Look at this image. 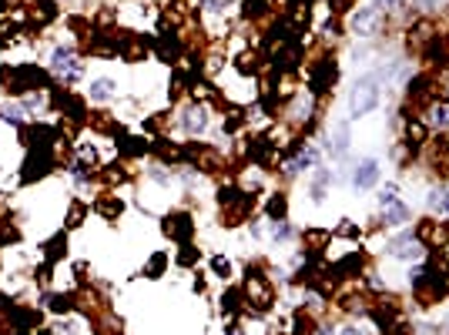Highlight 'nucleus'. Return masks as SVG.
Here are the masks:
<instances>
[{"label": "nucleus", "mask_w": 449, "mask_h": 335, "mask_svg": "<svg viewBox=\"0 0 449 335\" xmlns=\"http://www.w3.org/2000/svg\"><path fill=\"white\" fill-rule=\"evenodd\" d=\"M48 302V309L50 312H57V315H67V312H74V292H54V295H48L44 299Z\"/></svg>", "instance_id": "obj_28"}, {"label": "nucleus", "mask_w": 449, "mask_h": 335, "mask_svg": "<svg viewBox=\"0 0 449 335\" xmlns=\"http://www.w3.org/2000/svg\"><path fill=\"white\" fill-rule=\"evenodd\" d=\"M328 148H332L335 158H342L349 151V125H339V128H335V141H328Z\"/></svg>", "instance_id": "obj_32"}, {"label": "nucleus", "mask_w": 449, "mask_h": 335, "mask_svg": "<svg viewBox=\"0 0 449 335\" xmlns=\"http://www.w3.org/2000/svg\"><path fill=\"white\" fill-rule=\"evenodd\" d=\"M269 14V0H242V21H258Z\"/></svg>", "instance_id": "obj_31"}, {"label": "nucleus", "mask_w": 449, "mask_h": 335, "mask_svg": "<svg viewBox=\"0 0 449 335\" xmlns=\"http://www.w3.org/2000/svg\"><path fill=\"white\" fill-rule=\"evenodd\" d=\"M362 268H366V252H349L332 265V275H335V282H349L362 275Z\"/></svg>", "instance_id": "obj_12"}, {"label": "nucleus", "mask_w": 449, "mask_h": 335, "mask_svg": "<svg viewBox=\"0 0 449 335\" xmlns=\"http://www.w3.org/2000/svg\"><path fill=\"white\" fill-rule=\"evenodd\" d=\"M84 215H87V205L84 202H71V208H67V228H81Z\"/></svg>", "instance_id": "obj_38"}, {"label": "nucleus", "mask_w": 449, "mask_h": 335, "mask_svg": "<svg viewBox=\"0 0 449 335\" xmlns=\"http://www.w3.org/2000/svg\"><path fill=\"white\" fill-rule=\"evenodd\" d=\"M393 202H399V188H396V184H386V188L379 191V205L386 208V205H393Z\"/></svg>", "instance_id": "obj_42"}, {"label": "nucleus", "mask_w": 449, "mask_h": 335, "mask_svg": "<svg viewBox=\"0 0 449 335\" xmlns=\"http://www.w3.org/2000/svg\"><path fill=\"white\" fill-rule=\"evenodd\" d=\"M148 178L158 181V184H171V175L165 171V164H154V168H148Z\"/></svg>", "instance_id": "obj_44"}, {"label": "nucleus", "mask_w": 449, "mask_h": 335, "mask_svg": "<svg viewBox=\"0 0 449 335\" xmlns=\"http://www.w3.org/2000/svg\"><path fill=\"white\" fill-rule=\"evenodd\" d=\"M375 181H379V161H375V158H362V161L355 164L352 184H355L359 191H366V188H373Z\"/></svg>", "instance_id": "obj_15"}, {"label": "nucleus", "mask_w": 449, "mask_h": 335, "mask_svg": "<svg viewBox=\"0 0 449 335\" xmlns=\"http://www.w3.org/2000/svg\"><path fill=\"white\" fill-rule=\"evenodd\" d=\"M339 238H359V235H362V228H359V225H355V221H342V225H339Z\"/></svg>", "instance_id": "obj_45"}, {"label": "nucleus", "mask_w": 449, "mask_h": 335, "mask_svg": "<svg viewBox=\"0 0 449 335\" xmlns=\"http://www.w3.org/2000/svg\"><path fill=\"white\" fill-rule=\"evenodd\" d=\"M235 71H238L242 78H251V74L258 71V64H255V54H242V57H235Z\"/></svg>", "instance_id": "obj_40"}, {"label": "nucleus", "mask_w": 449, "mask_h": 335, "mask_svg": "<svg viewBox=\"0 0 449 335\" xmlns=\"http://www.w3.org/2000/svg\"><path fill=\"white\" fill-rule=\"evenodd\" d=\"M409 208L402 205V202H393V205L382 208V225H389V228H399V225H406L409 221Z\"/></svg>", "instance_id": "obj_24"}, {"label": "nucleus", "mask_w": 449, "mask_h": 335, "mask_svg": "<svg viewBox=\"0 0 449 335\" xmlns=\"http://www.w3.org/2000/svg\"><path fill=\"white\" fill-rule=\"evenodd\" d=\"M349 30L359 34V37H373V34L382 30V14H379L375 7H359L349 17Z\"/></svg>", "instance_id": "obj_11"}, {"label": "nucleus", "mask_w": 449, "mask_h": 335, "mask_svg": "<svg viewBox=\"0 0 449 335\" xmlns=\"http://www.w3.org/2000/svg\"><path fill=\"white\" fill-rule=\"evenodd\" d=\"M335 80H339V61H335L332 54H322V57L312 64V71H309V87H312V94H315V98L328 94V87H335Z\"/></svg>", "instance_id": "obj_3"}, {"label": "nucleus", "mask_w": 449, "mask_h": 335, "mask_svg": "<svg viewBox=\"0 0 449 335\" xmlns=\"http://www.w3.org/2000/svg\"><path fill=\"white\" fill-rule=\"evenodd\" d=\"M81 161H84V164H98V151H94L91 144H81Z\"/></svg>", "instance_id": "obj_48"}, {"label": "nucleus", "mask_w": 449, "mask_h": 335, "mask_svg": "<svg viewBox=\"0 0 449 335\" xmlns=\"http://www.w3.org/2000/svg\"><path fill=\"white\" fill-rule=\"evenodd\" d=\"M198 258H201V252L198 248H195V245H181V252H178V265H181V268H195V265H198Z\"/></svg>", "instance_id": "obj_36"}, {"label": "nucleus", "mask_w": 449, "mask_h": 335, "mask_svg": "<svg viewBox=\"0 0 449 335\" xmlns=\"http://www.w3.org/2000/svg\"><path fill=\"white\" fill-rule=\"evenodd\" d=\"M211 268H215V275H218V279H228V275H231V261H228V258H222V255L211 258Z\"/></svg>", "instance_id": "obj_43"}, {"label": "nucleus", "mask_w": 449, "mask_h": 335, "mask_svg": "<svg viewBox=\"0 0 449 335\" xmlns=\"http://www.w3.org/2000/svg\"><path fill=\"white\" fill-rule=\"evenodd\" d=\"M94 211H98L101 218L114 221V218H121V211H125V202H121L118 195H98V202H94Z\"/></svg>", "instance_id": "obj_20"}, {"label": "nucleus", "mask_w": 449, "mask_h": 335, "mask_svg": "<svg viewBox=\"0 0 449 335\" xmlns=\"http://www.w3.org/2000/svg\"><path fill=\"white\" fill-rule=\"evenodd\" d=\"M443 195H446V191L432 188V191H429V198H426V205H429V208H443Z\"/></svg>", "instance_id": "obj_50"}, {"label": "nucleus", "mask_w": 449, "mask_h": 335, "mask_svg": "<svg viewBox=\"0 0 449 335\" xmlns=\"http://www.w3.org/2000/svg\"><path fill=\"white\" fill-rule=\"evenodd\" d=\"M272 238L275 241H289V238H292V225H289V218H285V221H272Z\"/></svg>", "instance_id": "obj_41"}, {"label": "nucleus", "mask_w": 449, "mask_h": 335, "mask_svg": "<svg viewBox=\"0 0 449 335\" xmlns=\"http://www.w3.org/2000/svg\"><path fill=\"white\" fill-rule=\"evenodd\" d=\"M54 164H57V158H54V151H50V148H27L21 181H24V184H34V181L48 178L50 171H54Z\"/></svg>", "instance_id": "obj_4"}, {"label": "nucleus", "mask_w": 449, "mask_h": 335, "mask_svg": "<svg viewBox=\"0 0 449 335\" xmlns=\"http://www.w3.org/2000/svg\"><path fill=\"white\" fill-rule=\"evenodd\" d=\"M98 178L104 181V184H125V181H131V171H127L125 164H118V161H114V164H107V168L101 171Z\"/></svg>", "instance_id": "obj_30"}, {"label": "nucleus", "mask_w": 449, "mask_h": 335, "mask_svg": "<svg viewBox=\"0 0 449 335\" xmlns=\"http://www.w3.org/2000/svg\"><path fill=\"white\" fill-rule=\"evenodd\" d=\"M0 118H3L7 125H14V128H24V107H17V104L0 107Z\"/></svg>", "instance_id": "obj_37"}, {"label": "nucleus", "mask_w": 449, "mask_h": 335, "mask_svg": "<svg viewBox=\"0 0 449 335\" xmlns=\"http://www.w3.org/2000/svg\"><path fill=\"white\" fill-rule=\"evenodd\" d=\"M114 91H118V84H114L111 78H98V80H91L87 98H91V101H111V98H114Z\"/></svg>", "instance_id": "obj_27"}, {"label": "nucleus", "mask_w": 449, "mask_h": 335, "mask_svg": "<svg viewBox=\"0 0 449 335\" xmlns=\"http://www.w3.org/2000/svg\"><path fill=\"white\" fill-rule=\"evenodd\" d=\"M265 211H269L272 221H285V218H289V195H285V191H275L272 198H269V205H265Z\"/></svg>", "instance_id": "obj_29"}, {"label": "nucleus", "mask_w": 449, "mask_h": 335, "mask_svg": "<svg viewBox=\"0 0 449 335\" xmlns=\"http://www.w3.org/2000/svg\"><path fill=\"white\" fill-rule=\"evenodd\" d=\"M21 241V228L14 225V218H0V245H17Z\"/></svg>", "instance_id": "obj_34"}, {"label": "nucleus", "mask_w": 449, "mask_h": 335, "mask_svg": "<svg viewBox=\"0 0 449 335\" xmlns=\"http://www.w3.org/2000/svg\"><path fill=\"white\" fill-rule=\"evenodd\" d=\"M165 268H168V255H165V252H154V255L148 258V265H145V275H148V279H161Z\"/></svg>", "instance_id": "obj_33"}, {"label": "nucleus", "mask_w": 449, "mask_h": 335, "mask_svg": "<svg viewBox=\"0 0 449 335\" xmlns=\"http://www.w3.org/2000/svg\"><path fill=\"white\" fill-rule=\"evenodd\" d=\"M258 205V195H251V191H242V198L235 202V205L222 208V225L224 228H238L242 221H249L251 211Z\"/></svg>", "instance_id": "obj_9"}, {"label": "nucleus", "mask_w": 449, "mask_h": 335, "mask_svg": "<svg viewBox=\"0 0 449 335\" xmlns=\"http://www.w3.org/2000/svg\"><path fill=\"white\" fill-rule=\"evenodd\" d=\"M245 309H249V305H245V292H242V288H235V285H231V288H224V295H222V315H224V318L231 322L238 312H245Z\"/></svg>", "instance_id": "obj_17"}, {"label": "nucleus", "mask_w": 449, "mask_h": 335, "mask_svg": "<svg viewBox=\"0 0 449 335\" xmlns=\"http://www.w3.org/2000/svg\"><path fill=\"white\" fill-rule=\"evenodd\" d=\"M328 181H332L328 168H319V175H315V181H312V202H315V205L325 202V188H328Z\"/></svg>", "instance_id": "obj_35"}, {"label": "nucleus", "mask_w": 449, "mask_h": 335, "mask_svg": "<svg viewBox=\"0 0 449 335\" xmlns=\"http://www.w3.org/2000/svg\"><path fill=\"white\" fill-rule=\"evenodd\" d=\"M57 14H61V10H57V3H54V0H34V3H30V21H34L37 27L57 21Z\"/></svg>", "instance_id": "obj_19"}, {"label": "nucleus", "mask_w": 449, "mask_h": 335, "mask_svg": "<svg viewBox=\"0 0 449 335\" xmlns=\"http://www.w3.org/2000/svg\"><path fill=\"white\" fill-rule=\"evenodd\" d=\"M161 232H165V238H171L178 245H191V238H195V218L188 211H168L161 218Z\"/></svg>", "instance_id": "obj_5"}, {"label": "nucleus", "mask_w": 449, "mask_h": 335, "mask_svg": "<svg viewBox=\"0 0 449 335\" xmlns=\"http://www.w3.org/2000/svg\"><path fill=\"white\" fill-rule=\"evenodd\" d=\"M335 235L328 232V228H309V232L302 235V241H305V248L309 252H315V255H322L325 248H328V241H332Z\"/></svg>", "instance_id": "obj_21"}, {"label": "nucleus", "mask_w": 449, "mask_h": 335, "mask_svg": "<svg viewBox=\"0 0 449 335\" xmlns=\"http://www.w3.org/2000/svg\"><path fill=\"white\" fill-rule=\"evenodd\" d=\"M379 74H366V78L355 80V87H352L349 94V114L352 118H362V114H369L379 107Z\"/></svg>", "instance_id": "obj_2"}, {"label": "nucleus", "mask_w": 449, "mask_h": 335, "mask_svg": "<svg viewBox=\"0 0 449 335\" xmlns=\"http://www.w3.org/2000/svg\"><path fill=\"white\" fill-rule=\"evenodd\" d=\"M50 104L74 125H84L87 121V104L84 98H77L74 91H61V87H50Z\"/></svg>", "instance_id": "obj_7"}, {"label": "nucleus", "mask_w": 449, "mask_h": 335, "mask_svg": "<svg viewBox=\"0 0 449 335\" xmlns=\"http://www.w3.org/2000/svg\"><path fill=\"white\" fill-rule=\"evenodd\" d=\"M64 255H67V232H57L48 245H44V261H48V265H57Z\"/></svg>", "instance_id": "obj_23"}, {"label": "nucleus", "mask_w": 449, "mask_h": 335, "mask_svg": "<svg viewBox=\"0 0 449 335\" xmlns=\"http://www.w3.org/2000/svg\"><path fill=\"white\" fill-rule=\"evenodd\" d=\"M315 315L309 309H295V315H292V335H315Z\"/></svg>", "instance_id": "obj_25"}, {"label": "nucleus", "mask_w": 449, "mask_h": 335, "mask_svg": "<svg viewBox=\"0 0 449 335\" xmlns=\"http://www.w3.org/2000/svg\"><path fill=\"white\" fill-rule=\"evenodd\" d=\"M228 3H231V0H201V7H205L208 14H222Z\"/></svg>", "instance_id": "obj_47"}, {"label": "nucleus", "mask_w": 449, "mask_h": 335, "mask_svg": "<svg viewBox=\"0 0 449 335\" xmlns=\"http://www.w3.org/2000/svg\"><path fill=\"white\" fill-rule=\"evenodd\" d=\"M443 211H449V191L443 195Z\"/></svg>", "instance_id": "obj_53"}, {"label": "nucleus", "mask_w": 449, "mask_h": 335, "mask_svg": "<svg viewBox=\"0 0 449 335\" xmlns=\"http://www.w3.org/2000/svg\"><path fill=\"white\" fill-rule=\"evenodd\" d=\"M151 51L158 54V61H165V64H178V61L185 57L181 34H178V30H161V34L154 37V47H151Z\"/></svg>", "instance_id": "obj_8"}, {"label": "nucleus", "mask_w": 449, "mask_h": 335, "mask_svg": "<svg viewBox=\"0 0 449 335\" xmlns=\"http://www.w3.org/2000/svg\"><path fill=\"white\" fill-rule=\"evenodd\" d=\"M416 238L423 248H436V252H446L449 248V221H432V218H423L416 221Z\"/></svg>", "instance_id": "obj_6"}, {"label": "nucleus", "mask_w": 449, "mask_h": 335, "mask_svg": "<svg viewBox=\"0 0 449 335\" xmlns=\"http://www.w3.org/2000/svg\"><path fill=\"white\" fill-rule=\"evenodd\" d=\"M315 161H319V155H315L312 148H302V151L292 158V161H285V168H282V171H285V175L292 178V175H299V171H309V168H312Z\"/></svg>", "instance_id": "obj_22"}, {"label": "nucleus", "mask_w": 449, "mask_h": 335, "mask_svg": "<svg viewBox=\"0 0 449 335\" xmlns=\"http://www.w3.org/2000/svg\"><path fill=\"white\" fill-rule=\"evenodd\" d=\"M402 144H406V148H413V151H419L423 144H429V125H426L423 118H409V121H406Z\"/></svg>", "instance_id": "obj_14"}, {"label": "nucleus", "mask_w": 449, "mask_h": 335, "mask_svg": "<svg viewBox=\"0 0 449 335\" xmlns=\"http://www.w3.org/2000/svg\"><path fill=\"white\" fill-rule=\"evenodd\" d=\"M429 128H439L446 131L449 128V101H432L429 104V118H426Z\"/></svg>", "instance_id": "obj_26"}, {"label": "nucleus", "mask_w": 449, "mask_h": 335, "mask_svg": "<svg viewBox=\"0 0 449 335\" xmlns=\"http://www.w3.org/2000/svg\"><path fill=\"white\" fill-rule=\"evenodd\" d=\"M165 121H168V118H165V114H154V118H148V121H145V125H141V128L148 131V134H158V131L165 128Z\"/></svg>", "instance_id": "obj_46"}, {"label": "nucleus", "mask_w": 449, "mask_h": 335, "mask_svg": "<svg viewBox=\"0 0 449 335\" xmlns=\"http://www.w3.org/2000/svg\"><path fill=\"white\" fill-rule=\"evenodd\" d=\"M50 71L64 80L81 78V61H77L74 47H54V54H50Z\"/></svg>", "instance_id": "obj_10"}, {"label": "nucleus", "mask_w": 449, "mask_h": 335, "mask_svg": "<svg viewBox=\"0 0 449 335\" xmlns=\"http://www.w3.org/2000/svg\"><path fill=\"white\" fill-rule=\"evenodd\" d=\"M0 84H3L10 94L24 98V94H34V91H50V87H54V78H50L44 67H37V64H17V67L3 64V67H0Z\"/></svg>", "instance_id": "obj_1"}, {"label": "nucleus", "mask_w": 449, "mask_h": 335, "mask_svg": "<svg viewBox=\"0 0 449 335\" xmlns=\"http://www.w3.org/2000/svg\"><path fill=\"white\" fill-rule=\"evenodd\" d=\"M399 3L402 0H373V7L382 14V10H399Z\"/></svg>", "instance_id": "obj_49"}, {"label": "nucleus", "mask_w": 449, "mask_h": 335, "mask_svg": "<svg viewBox=\"0 0 449 335\" xmlns=\"http://www.w3.org/2000/svg\"><path fill=\"white\" fill-rule=\"evenodd\" d=\"M114 144H118V151L125 158H141L151 151V141H145V138H131V134H118L114 138Z\"/></svg>", "instance_id": "obj_18"}, {"label": "nucleus", "mask_w": 449, "mask_h": 335, "mask_svg": "<svg viewBox=\"0 0 449 335\" xmlns=\"http://www.w3.org/2000/svg\"><path fill=\"white\" fill-rule=\"evenodd\" d=\"M224 335H242V332H238V325H228V329H224Z\"/></svg>", "instance_id": "obj_52"}, {"label": "nucleus", "mask_w": 449, "mask_h": 335, "mask_svg": "<svg viewBox=\"0 0 449 335\" xmlns=\"http://www.w3.org/2000/svg\"><path fill=\"white\" fill-rule=\"evenodd\" d=\"M389 255L402 258V261H416V258H423V245H419V238L413 232H406L389 241Z\"/></svg>", "instance_id": "obj_13"}, {"label": "nucleus", "mask_w": 449, "mask_h": 335, "mask_svg": "<svg viewBox=\"0 0 449 335\" xmlns=\"http://www.w3.org/2000/svg\"><path fill=\"white\" fill-rule=\"evenodd\" d=\"M178 121H181V128L188 131V134H201V131L208 128V114H205V107H201V104H191V107H185Z\"/></svg>", "instance_id": "obj_16"}, {"label": "nucleus", "mask_w": 449, "mask_h": 335, "mask_svg": "<svg viewBox=\"0 0 449 335\" xmlns=\"http://www.w3.org/2000/svg\"><path fill=\"white\" fill-rule=\"evenodd\" d=\"M339 335H366V332H362L359 325H342V329H339Z\"/></svg>", "instance_id": "obj_51"}, {"label": "nucleus", "mask_w": 449, "mask_h": 335, "mask_svg": "<svg viewBox=\"0 0 449 335\" xmlns=\"http://www.w3.org/2000/svg\"><path fill=\"white\" fill-rule=\"evenodd\" d=\"M238 198H242V188H238V184H222V188H218V205L222 208L235 205Z\"/></svg>", "instance_id": "obj_39"}]
</instances>
